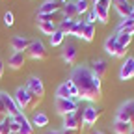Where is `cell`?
Returning <instances> with one entry per match:
<instances>
[{
	"label": "cell",
	"mask_w": 134,
	"mask_h": 134,
	"mask_svg": "<svg viewBox=\"0 0 134 134\" xmlns=\"http://www.w3.org/2000/svg\"><path fill=\"white\" fill-rule=\"evenodd\" d=\"M9 134H17V132H9Z\"/></svg>",
	"instance_id": "45"
},
{
	"label": "cell",
	"mask_w": 134,
	"mask_h": 134,
	"mask_svg": "<svg viewBox=\"0 0 134 134\" xmlns=\"http://www.w3.org/2000/svg\"><path fill=\"white\" fill-rule=\"evenodd\" d=\"M47 134H62L60 130H50V132H47Z\"/></svg>",
	"instance_id": "42"
},
{
	"label": "cell",
	"mask_w": 134,
	"mask_h": 134,
	"mask_svg": "<svg viewBox=\"0 0 134 134\" xmlns=\"http://www.w3.org/2000/svg\"><path fill=\"white\" fill-rule=\"evenodd\" d=\"M115 119L130 123L134 127V100H127L125 104L119 106V110H117V114H115Z\"/></svg>",
	"instance_id": "4"
},
{
	"label": "cell",
	"mask_w": 134,
	"mask_h": 134,
	"mask_svg": "<svg viewBox=\"0 0 134 134\" xmlns=\"http://www.w3.org/2000/svg\"><path fill=\"white\" fill-rule=\"evenodd\" d=\"M119 76H121V80H130V78H134V58L129 56V58L125 60V63L121 65Z\"/></svg>",
	"instance_id": "15"
},
{
	"label": "cell",
	"mask_w": 134,
	"mask_h": 134,
	"mask_svg": "<svg viewBox=\"0 0 134 134\" xmlns=\"http://www.w3.org/2000/svg\"><path fill=\"white\" fill-rule=\"evenodd\" d=\"M90 69L95 73L97 78L103 80L104 75H106V71H108V63H106V60H103V58H97V60L91 62V67H90Z\"/></svg>",
	"instance_id": "13"
},
{
	"label": "cell",
	"mask_w": 134,
	"mask_h": 134,
	"mask_svg": "<svg viewBox=\"0 0 134 134\" xmlns=\"http://www.w3.org/2000/svg\"><path fill=\"white\" fill-rule=\"evenodd\" d=\"M63 129L67 130H82L84 129V110L76 108L73 114L63 117Z\"/></svg>",
	"instance_id": "3"
},
{
	"label": "cell",
	"mask_w": 134,
	"mask_h": 134,
	"mask_svg": "<svg viewBox=\"0 0 134 134\" xmlns=\"http://www.w3.org/2000/svg\"><path fill=\"white\" fill-rule=\"evenodd\" d=\"M112 6L115 8V11L119 13V17H123V19H130V15L134 11V6L129 4V0H112Z\"/></svg>",
	"instance_id": "9"
},
{
	"label": "cell",
	"mask_w": 134,
	"mask_h": 134,
	"mask_svg": "<svg viewBox=\"0 0 134 134\" xmlns=\"http://www.w3.org/2000/svg\"><path fill=\"white\" fill-rule=\"evenodd\" d=\"M19 134H34L32 123H30V121H24V123L21 125V129H19Z\"/></svg>",
	"instance_id": "31"
},
{
	"label": "cell",
	"mask_w": 134,
	"mask_h": 134,
	"mask_svg": "<svg viewBox=\"0 0 134 134\" xmlns=\"http://www.w3.org/2000/svg\"><path fill=\"white\" fill-rule=\"evenodd\" d=\"M84 24H86V21H76V23H75V26H73V32H71V36H75V37H78V39H80V34H82V28H84Z\"/></svg>",
	"instance_id": "30"
},
{
	"label": "cell",
	"mask_w": 134,
	"mask_h": 134,
	"mask_svg": "<svg viewBox=\"0 0 134 134\" xmlns=\"http://www.w3.org/2000/svg\"><path fill=\"white\" fill-rule=\"evenodd\" d=\"M13 99H15V103H17V106H19L21 112L23 110H34V108L39 104V100H41L36 93H32L26 88H19V90L15 91Z\"/></svg>",
	"instance_id": "2"
},
{
	"label": "cell",
	"mask_w": 134,
	"mask_h": 134,
	"mask_svg": "<svg viewBox=\"0 0 134 134\" xmlns=\"http://www.w3.org/2000/svg\"><path fill=\"white\" fill-rule=\"evenodd\" d=\"M26 54L32 58V60H45L47 58V50H45V45H43V41H32V45L28 47V50H26Z\"/></svg>",
	"instance_id": "7"
},
{
	"label": "cell",
	"mask_w": 134,
	"mask_h": 134,
	"mask_svg": "<svg viewBox=\"0 0 134 134\" xmlns=\"http://www.w3.org/2000/svg\"><path fill=\"white\" fill-rule=\"evenodd\" d=\"M24 88H26V90H30L32 93H36L39 99H43V95H45V86H43V82H41L37 76H30Z\"/></svg>",
	"instance_id": "12"
},
{
	"label": "cell",
	"mask_w": 134,
	"mask_h": 134,
	"mask_svg": "<svg viewBox=\"0 0 134 134\" xmlns=\"http://www.w3.org/2000/svg\"><path fill=\"white\" fill-rule=\"evenodd\" d=\"M100 114H103V110L97 108V106H88V108H84V127L95 125L97 119L100 117Z\"/></svg>",
	"instance_id": "8"
},
{
	"label": "cell",
	"mask_w": 134,
	"mask_h": 134,
	"mask_svg": "<svg viewBox=\"0 0 134 134\" xmlns=\"http://www.w3.org/2000/svg\"><path fill=\"white\" fill-rule=\"evenodd\" d=\"M2 76H4V62L0 60V80H2Z\"/></svg>",
	"instance_id": "39"
},
{
	"label": "cell",
	"mask_w": 134,
	"mask_h": 134,
	"mask_svg": "<svg viewBox=\"0 0 134 134\" xmlns=\"http://www.w3.org/2000/svg\"><path fill=\"white\" fill-rule=\"evenodd\" d=\"M32 45V41L24 36H15L11 39V48L13 52H24V50H28V47Z\"/></svg>",
	"instance_id": "14"
},
{
	"label": "cell",
	"mask_w": 134,
	"mask_h": 134,
	"mask_svg": "<svg viewBox=\"0 0 134 134\" xmlns=\"http://www.w3.org/2000/svg\"><path fill=\"white\" fill-rule=\"evenodd\" d=\"M0 95H2V100H4V106H6L8 117H15L17 114H21V110H19V106H17V103H15L13 97H9V95L4 93V91H0Z\"/></svg>",
	"instance_id": "11"
},
{
	"label": "cell",
	"mask_w": 134,
	"mask_h": 134,
	"mask_svg": "<svg viewBox=\"0 0 134 134\" xmlns=\"http://www.w3.org/2000/svg\"><path fill=\"white\" fill-rule=\"evenodd\" d=\"M75 6H76V11H78V15L86 13V11L90 9V2H88V0H75Z\"/></svg>",
	"instance_id": "29"
},
{
	"label": "cell",
	"mask_w": 134,
	"mask_h": 134,
	"mask_svg": "<svg viewBox=\"0 0 134 134\" xmlns=\"http://www.w3.org/2000/svg\"><path fill=\"white\" fill-rule=\"evenodd\" d=\"M93 37H95V24H90V23H86L84 24V28H82V34H80V39H84V41H93Z\"/></svg>",
	"instance_id": "19"
},
{
	"label": "cell",
	"mask_w": 134,
	"mask_h": 134,
	"mask_svg": "<svg viewBox=\"0 0 134 134\" xmlns=\"http://www.w3.org/2000/svg\"><path fill=\"white\" fill-rule=\"evenodd\" d=\"M80 130H67V129H63V132L62 134H78Z\"/></svg>",
	"instance_id": "40"
},
{
	"label": "cell",
	"mask_w": 134,
	"mask_h": 134,
	"mask_svg": "<svg viewBox=\"0 0 134 134\" xmlns=\"http://www.w3.org/2000/svg\"><path fill=\"white\" fill-rule=\"evenodd\" d=\"M132 129H134V127H132L130 123L117 121V119L114 121V132H115V134H130V132H132Z\"/></svg>",
	"instance_id": "20"
},
{
	"label": "cell",
	"mask_w": 134,
	"mask_h": 134,
	"mask_svg": "<svg viewBox=\"0 0 134 134\" xmlns=\"http://www.w3.org/2000/svg\"><path fill=\"white\" fill-rule=\"evenodd\" d=\"M76 56H78V50H76V45L75 43H67L62 50V58L65 63H69V65H75L76 63Z\"/></svg>",
	"instance_id": "10"
},
{
	"label": "cell",
	"mask_w": 134,
	"mask_h": 134,
	"mask_svg": "<svg viewBox=\"0 0 134 134\" xmlns=\"http://www.w3.org/2000/svg\"><path fill=\"white\" fill-rule=\"evenodd\" d=\"M37 26L43 34H47V36H52V34L56 32V24L52 23H47V21H37Z\"/></svg>",
	"instance_id": "24"
},
{
	"label": "cell",
	"mask_w": 134,
	"mask_h": 134,
	"mask_svg": "<svg viewBox=\"0 0 134 134\" xmlns=\"http://www.w3.org/2000/svg\"><path fill=\"white\" fill-rule=\"evenodd\" d=\"M76 108H78V100H73V99H56V112L60 115H63V117L73 114Z\"/></svg>",
	"instance_id": "6"
},
{
	"label": "cell",
	"mask_w": 134,
	"mask_h": 134,
	"mask_svg": "<svg viewBox=\"0 0 134 134\" xmlns=\"http://www.w3.org/2000/svg\"><path fill=\"white\" fill-rule=\"evenodd\" d=\"M115 39H117V43H119L121 47H127V48L132 43V36H130V34H125V32H117L115 34Z\"/></svg>",
	"instance_id": "25"
},
{
	"label": "cell",
	"mask_w": 134,
	"mask_h": 134,
	"mask_svg": "<svg viewBox=\"0 0 134 134\" xmlns=\"http://www.w3.org/2000/svg\"><path fill=\"white\" fill-rule=\"evenodd\" d=\"M0 112L2 114H6V106H4V100H2V95H0ZM8 115V114H6Z\"/></svg>",
	"instance_id": "38"
},
{
	"label": "cell",
	"mask_w": 134,
	"mask_h": 134,
	"mask_svg": "<svg viewBox=\"0 0 134 134\" xmlns=\"http://www.w3.org/2000/svg\"><path fill=\"white\" fill-rule=\"evenodd\" d=\"M69 80L76 86L78 90V97L84 100H90V103H95V100L100 99L103 95V88H100V78L95 76V73L90 69V65H76L71 71Z\"/></svg>",
	"instance_id": "1"
},
{
	"label": "cell",
	"mask_w": 134,
	"mask_h": 134,
	"mask_svg": "<svg viewBox=\"0 0 134 134\" xmlns=\"http://www.w3.org/2000/svg\"><path fill=\"white\" fill-rule=\"evenodd\" d=\"M91 134H104V132H103V130H93Z\"/></svg>",
	"instance_id": "43"
},
{
	"label": "cell",
	"mask_w": 134,
	"mask_h": 134,
	"mask_svg": "<svg viewBox=\"0 0 134 134\" xmlns=\"http://www.w3.org/2000/svg\"><path fill=\"white\" fill-rule=\"evenodd\" d=\"M56 99H71V91H69V86L63 82L62 86L56 90Z\"/></svg>",
	"instance_id": "27"
},
{
	"label": "cell",
	"mask_w": 134,
	"mask_h": 134,
	"mask_svg": "<svg viewBox=\"0 0 134 134\" xmlns=\"http://www.w3.org/2000/svg\"><path fill=\"white\" fill-rule=\"evenodd\" d=\"M63 6L58 4L56 0H47V2L39 8V15H52V13H58Z\"/></svg>",
	"instance_id": "16"
},
{
	"label": "cell",
	"mask_w": 134,
	"mask_h": 134,
	"mask_svg": "<svg viewBox=\"0 0 134 134\" xmlns=\"http://www.w3.org/2000/svg\"><path fill=\"white\" fill-rule=\"evenodd\" d=\"M110 4L112 0H97L95 6H93V11L97 15V21L106 24L108 23V13H110Z\"/></svg>",
	"instance_id": "5"
},
{
	"label": "cell",
	"mask_w": 134,
	"mask_h": 134,
	"mask_svg": "<svg viewBox=\"0 0 134 134\" xmlns=\"http://www.w3.org/2000/svg\"><path fill=\"white\" fill-rule=\"evenodd\" d=\"M63 37H65V36L56 28V32L52 34V36H50V45H52V47H60V45L63 43Z\"/></svg>",
	"instance_id": "28"
},
{
	"label": "cell",
	"mask_w": 134,
	"mask_h": 134,
	"mask_svg": "<svg viewBox=\"0 0 134 134\" xmlns=\"http://www.w3.org/2000/svg\"><path fill=\"white\" fill-rule=\"evenodd\" d=\"M114 56H115V58H125V56H127V47H121L119 43H117V47H115V52H114Z\"/></svg>",
	"instance_id": "32"
},
{
	"label": "cell",
	"mask_w": 134,
	"mask_h": 134,
	"mask_svg": "<svg viewBox=\"0 0 134 134\" xmlns=\"http://www.w3.org/2000/svg\"><path fill=\"white\" fill-rule=\"evenodd\" d=\"M75 23H76V21H71V19H65V17H63V19L60 21V26H58V30L63 34V36H69V34L73 32V26H75Z\"/></svg>",
	"instance_id": "22"
},
{
	"label": "cell",
	"mask_w": 134,
	"mask_h": 134,
	"mask_svg": "<svg viewBox=\"0 0 134 134\" xmlns=\"http://www.w3.org/2000/svg\"><path fill=\"white\" fill-rule=\"evenodd\" d=\"M130 19H134V11H132V15H130Z\"/></svg>",
	"instance_id": "44"
},
{
	"label": "cell",
	"mask_w": 134,
	"mask_h": 134,
	"mask_svg": "<svg viewBox=\"0 0 134 134\" xmlns=\"http://www.w3.org/2000/svg\"><path fill=\"white\" fill-rule=\"evenodd\" d=\"M11 119H13V121H17V123H19V125H23L24 121H28V119H26V115H24L23 112H21V114H17L15 117H11Z\"/></svg>",
	"instance_id": "36"
},
{
	"label": "cell",
	"mask_w": 134,
	"mask_h": 134,
	"mask_svg": "<svg viewBox=\"0 0 134 134\" xmlns=\"http://www.w3.org/2000/svg\"><path fill=\"white\" fill-rule=\"evenodd\" d=\"M6 119H8V115H6V114H2V112H0V123H4Z\"/></svg>",
	"instance_id": "41"
},
{
	"label": "cell",
	"mask_w": 134,
	"mask_h": 134,
	"mask_svg": "<svg viewBox=\"0 0 134 134\" xmlns=\"http://www.w3.org/2000/svg\"><path fill=\"white\" fill-rule=\"evenodd\" d=\"M26 62V54L24 52H13L8 60V65L11 67V69H21V67L24 65Z\"/></svg>",
	"instance_id": "17"
},
{
	"label": "cell",
	"mask_w": 134,
	"mask_h": 134,
	"mask_svg": "<svg viewBox=\"0 0 134 134\" xmlns=\"http://www.w3.org/2000/svg\"><path fill=\"white\" fill-rule=\"evenodd\" d=\"M9 117L4 121V123H0V134H9Z\"/></svg>",
	"instance_id": "33"
},
{
	"label": "cell",
	"mask_w": 134,
	"mask_h": 134,
	"mask_svg": "<svg viewBox=\"0 0 134 134\" xmlns=\"http://www.w3.org/2000/svg\"><path fill=\"white\" fill-rule=\"evenodd\" d=\"M13 23H15V21H13V13H11V11H6V15H4V24H6V26H13Z\"/></svg>",
	"instance_id": "34"
},
{
	"label": "cell",
	"mask_w": 134,
	"mask_h": 134,
	"mask_svg": "<svg viewBox=\"0 0 134 134\" xmlns=\"http://www.w3.org/2000/svg\"><path fill=\"white\" fill-rule=\"evenodd\" d=\"M95 21H97V15H95V11L91 9V11L88 13V19H86V23H90V24H95Z\"/></svg>",
	"instance_id": "37"
},
{
	"label": "cell",
	"mask_w": 134,
	"mask_h": 134,
	"mask_svg": "<svg viewBox=\"0 0 134 134\" xmlns=\"http://www.w3.org/2000/svg\"><path fill=\"white\" fill-rule=\"evenodd\" d=\"M117 32H125V34H130V36H134V19H125L121 21L119 28H117Z\"/></svg>",
	"instance_id": "23"
},
{
	"label": "cell",
	"mask_w": 134,
	"mask_h": 134,
	"mask_svg": "<svg viewBox=\"0 0 134 134\" xmlns=\"http://www.w3.org/2000/svg\"><path fill=\"white\" fill-rule=\"evenodd\" d=\"M130 134H134V129H132V132H130Z\"/></svg>",
	"instance_id": "46"
},
{
	"label": "cell",
	"mask_w": 134,
	"mask_h": 134,
	"mask_svg": "<svg viewBox=\"0 0 134 134\" xmlns=\"http://www.w3.org/2000/svg\"><path fill=\"white\" fill-rule=\"evenodd\" d=\"M93 2H97V0H93Z\"/></svg>",
	"instance_id": "47"
},
{
	"label": "cell",
	"mask_w": 134,
	"mask_h": 134,
	"mask_svg": "<svg viewBox=\"0 0 134 134\" xmlns=\"http://www.w3.org/2000/svg\"><path fill=\"white\" fill-rule=\"evenodd\" d=\"M115 47H117V39H115V36H110V37L104 41V50H106V52H108L110 56H114Z\"/></svg>",
	"instance_id": "26"
},
{
	"label": "cell",
	"mask_w": 134,
	"mask_h": 134,
	"mask_svg": "<svg viewBox=\"0 0 134 134\" xmlns=\"http://www.w3.org/2000/svg\"><path fill=\"white\" fill-rule=\"evenodd\" d=\"M48 125V115L47 114H36L32 117V127H37V129H43V127H47Z\"/></svg>",
	"instance_id": "21"
},
{
	"label": "cell",
	"mask_w": 134,
	"mask_h": 134,
	"mask_svg": "<svg viewBox=\"0 0 134 134\" xmlns=\"http://www.w3.org/2000/svg\"><path fill=\"white\" fill-rule=\"evenodd\" d=\"M19 129H21V125L17 123V121H13L11 117H9V130H11V132H17V134H19Z\"/></svg>",
	"instance_id": "35"
},
{
	"label": "cell",
	"mask_w": 134,
	"mask_h": 134,
	"mask_svg": "<svg viewBox=\"0 0 134 134\" xmlns=\"http://www.w3.org/2000/svg\"><path fill=\"white\" fill-rule=\"evenodd\" d=\"M62 11H63V17H65V19L75 21L76 17H78V11H76L75 2H65V4H63V8H62Z\"/></svg>",
	"instance_id": "18"
}]
</instances>
